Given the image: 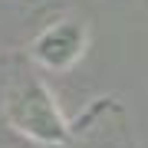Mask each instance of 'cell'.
<instances>
[{
	"label": "cell",
	"mask_w": 148,
	"mask_h": 148,
	"mask_svg": "<svg viewBox=\"0 0 148 148\" xmlns=\"http://www.w3.org/2000/svg\"><path fill=\"white\" fill-rule=\"evenodd\" d=\"M7 125L40 148H66L73 145V125L63 115L53 89L36 76H23L10 86L3 99Z\"/></svg>",
	"instance_id": "1"
},
{
	"label": "cell",
	"mask_w": 148,
	"mask_h": 148,
	"mask_svg": "<svg viewBox=\"0 0 148 148\" xmlns=\"http://www.w3.org/2000/svg\"><path fill=\"white\" fill-rule=\"evenodd\" d=\"M89 43H92L89 20L79 13H69V16H59V20L46 23L30 40L27 53L43 73H69L89 53Z\"/></svg>",
	"instance_id": "2"
},
{
	"label": "cell",
	"mask_w": 148,
	"mask_h": 148,
	"mask_svg": "<svg viewBox=\"0 0 148 148\" xmlns=\"http://www.w3.org/2000/svg\"><path fill=\"white\" fill-rule=\"evenodd\" d=\"M66 148H69V145H66Z\"/></svg>",
	"instance_id": "3"
}]
</instances>
